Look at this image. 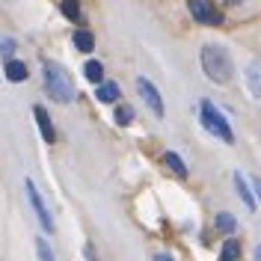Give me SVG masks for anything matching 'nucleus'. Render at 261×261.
<instances>
[{"instance_id": "obj_1", "label": "nucleus", "mask_w": 261, "mask_h": 261, "mask_svg": "<svg viewBox=\"0 0 261 261\" xmlns=\"http://www.w3.org/2000/svg\"><path fill=\"white\" fill-rule=\"evenodd\" d=\"M42 77H45V89H48V95L57 101V104H71L74 101V81H71V74L65 71L60 63H54V60H45L42 63Z\"/></svg>"}, {"instance_id": "obj_2", "label": "nucleus", "mask_w": 261, "mask_h": 261, "mask_svg": "<svg viewBox=\"0 0 261 261\" xmlns=\"http://www.w3.org/2000/svg\"><path fill=\"white\" fill-rule=\"evenodd\" d=\"M202 71L214 83H228L231 81V60L220 45H205L202 48Z\"/></svg>"}, {"instance_id": "obj_3", "label": "nucleus", "mask_w": 261, "mask_h": 261, "mask_svg": "<svg viewBox=\"0 0 261 261\" xmlns=\"http://www.w3.org/2000/svg\"><path fill=\"white\" fill-rule=\"evenodd\" d=\"M199 119H202V128L208 130V134H214L217 140H223V143H234L231 125H228L226 116L220 113L211 101H202V104H199Z\"/></svg>"}, {"instance_id": "obj_4", "label": "nucleus", "mask_w": 261, "mask_h": 261, "mask_svg": "<svg viewBox=\"0 0 261 261\" xmlns=\"http://www.w3.org/2000/svg\"><path fill=\"white\" fill-rule=\"evenodd\" d=\"M24 193H27V202H30V208H33V214H36V220H39V226L50 234V231H54V217H50L45 199L39 196V190H36L33 178H24Z\"/></svg>"}, {"instance_id": "obj_5", "label": "nucleus", "mask_w": 261, "mask_h": 261, "mask_svg": "<svg viewBox=\"0 0 261 261\" xmlns=\"http://www.w3.org/2000/svg\"><path fill=\"white\" fill-rule=\"evenodd\" d=\"M137 92H140V98H143V104H146L148 110L158 116V119H163V98L158 92V86L148 81V77H137Z\"/></svg>"}, {"instance_id": "obj_6", "label": "nucleus", "mask_w": 261, "mask_h": 261, "mask_svg": "<svg viewBox=\"0 0 261 261\" xmlns=\"http://www.w3.org/2000/svg\"><path fill=\"white\" fill-rule=\"evenodd\" d=\"M187 6H190V15H193L199 24H211V27L223 24V15H220V9L214 6L211 0H190Z\"/></svg>"}, {"instance_id": "obj_7", "label": "nucleus", "mask_w": 261, "mask_h": 261, "mask_svg": "<svg viewBox=\"0 0 261 261\" xmlns=\"http://www.w3.org/2000/svg\"><path fill=\"white\" fill-rule=\"evenodd\" d=\"M33 116H36V122H39L42 140H45V143H54V140H57V134H54V122H50L48 110H45L42 104H36V107H33Z\"/></svg>"}, {"instance_id": "obj_8", "label": "nucleus", "mask_w": 261, "mask_h": 261, "mask_svg": "<svg viewBox=\"0 0 261 261\" xmlns=\"http://www.w3.org/2000/svg\"><path fill=\"white\" fill-rule=\"evenodd\" d=\"M244 81H246V89H249V95H252V98H261V60H255V63L246 65Z\"/></svg>"}, {"instance_id": "obj_9", "label": "nucleus", "mask_w": 261, "mask_h": 261, "mask_svg": "<svg viewBox=\"0 0 261 261\" xmlns=\"http://www.w3.org/2000/svg\"><path fill=\"white\" fill-rule=\"evenodd\" d=\"M234 190H238V196L244 199L246 211H255V208H258V202H255V196H252V190H249V181L244 178V172H234Z\"/></svg>"}, {"instance_id": "obj_10", "label": "nucleus", "mask_w": 261, "mask_h": 261, "mask_svg": "<svg viewBox=\"0 0 261 261\" xmlns=\"http://www.w3.org/2000/svg\"><path fill=\"white\" fill-rule=\"evenodd\" d=\"M27 63H21V60H6V81L9 83H21L27 81Z\"/></svg>"}, {"instance_id": "obj_11", "label": "nucleus", "mask_w": 261, "mask_h": 261, "mask_svg": "<svg viewBox=\"0 0 261 261\" xmlns=\"http://www.w3.org/2000/svg\"><path fill=\"white\" fill-rule=\"evenodd\" d=\"M95 98L101 101V104H113L116 98H119V83H98Z\"/></svg>"}, {"instance_id": "obj_12", "label": "nucleus", "mask_w": 261, "mask_h": 261, "mask_svg": "<svg viewBox=\"0 0 261 261\" xmlns=\"http://www.w3.org/2000/svg\"><path fill=\"white\" fill-rule=\"evenodd\" d=\"M71 39H74V48L83 50V54H89V50L95 48V36H92L89 30H77Z\"/></svg>"}, {"instance_id": "obj_13", "label": "nucleus", "mask_w": 261, "mask_h": 261, "mask_svg": "<svg viewBox=\"0 0 261 261\" xmlns=\"http://www.w3.org/2000/svg\"><path fill=\"white\" fill-rule=\"evenodd\" d=\"M163 163H166V166H169L178 178H187V166H184V161H181L175 151H166V154H163Z\"/></svg>"}, {"instance_id": "obj_14", "label": "nucleus", "mask_w": 261, "mask_h": 261, "mask_svg": "<svg viewBox=\"0 0 261 261\" xmlns=\"http://www.w3.org/2000/svg\"><path fill=\"white\" fill-rule=\"evenodd\" d=\"M83 71H86V77L92 83H104V65L98 63V60H89V63L83 65Z\"/></svg>"}, {"instance_id": "obj_15", "label": "nucleus", "mask_w": 261, "mask_h": 261, "mask_svg": "<svg viewBox=\"0 0 261 261\" xmlns=\"http://www.w3.org/2000/svg\"><path fill=\"white\" fill-rule=\"evenodd\" d=\"M238 255H241V244L234 238H228L226 244H223V249H220V261H234Z\"/></svg>"}, {"instance_id": "obj_16", "label": "nucleus", "mask_w": 261, "mask_h": 261, "mask_svg": "<svg viewBox=\"0 0 261 261\" xmlns=\"http://www.w3.org/2000/svg\"><path fill=\"white\" fill-rule=\"evenodd\" d=\"M214 226L220 228V231H223V234H231V231H234V228H238V223H234V217H231V214H217V220H214Z\"/></svg>"}, {"instance_id": "obj_17", "label": "nucleus", "mask_w": 261, "mask_h": 261, "mask_svg": "<svg viewBox=\"0 0 261 261\" xmlns=\"http://www.w3.org/2000/svg\"><path fill=\"white\" fill-rule=\"evenodd\" d=\"M60 9H63V15L68 18V21H81V6H77V0H63V6H60Z\"/></svg>"}, {"instance_id": "obj_18", "label": "nucleus", "mask_w": 261, "mask_h": 261, "mask_svg": "<svg viewBox=\"0 0 261 261\" xmlns=\"http://www.w3.org/2000/svg\"><path fill=\"white\" fill-rule=\"evenodd\" d=\"M113 119H116V125H122V128H125V125H130V122H134V110H130L128 104H119Z\"/></svg>"}, {"instance_id": "obj_19", "label": "nucleus", "mask_w": 261, "mask_h": 261, "mask_svg": "<svg viewBox=\"0 0 261 261\" xmlns=\"http://www.w3.org/2000/svg\"><path fill=\"white\" fill-rule=\"evenodd\" d=\"M36 255H39V261H57V258H54V249L48 246L45 238H39V241H36Z\"/></svg>"}, {"instance_id": "obj_20", "label": "nucleus", "mask_w": 261, "mask_h": 261, "mask_svg": "<svg viewBox=\"0 0 261 261\" xmlns=\"http://www.w3.org/2000/svg\"><path fill=\"white\" fill-rule=\"evenodd\" d=\"M12 50H15V39H3V42H0V54H3V57H9Z\"/></svg>"}, {"instance_id": "obj_21", "label": "nucleus", "mask_w": 261, "mask_h": 261, "mask_svg": "<svg viewBox=\"0 0 261 261\" xmlns=\"http://www.w3.org/2000/svg\"><path fill=\"white\" fill-rule=\"evenodd\" d=\"M252 190L258 193V199H261V178H252Z\"/></svg>"}, {"instance_id": "obj_22", "label": "nucleus", "mask_w": 261, "mask_h": 261, "mask_svg": "<svg viewBox=\"0 0 261 261\" xmlns=\"http://www.w3.org/2000/svg\"><path fill=\"white\" fill-rule=\"evenodd\" d=\"M154 261H175L172 255H166V252H161V255H154Z\"/></svg>"}, {"instance_id": "obj_23", "label": "nucleus", "mask_w": 261, "mask_h": 261, "mask_svg": "<svg viewBox=\"0 0 261 261\" xmlns=\"http://www.w3.org/2000/svg\"><path fill=\"white\" fill-rule=\"evenodd\" d=\"M255 261H261V246H255Z\"/></svg>"}, {"instance_id": "obj_24", "label": "nucleus", "mask_w": 261, "mask_h": 261, "mask_svg": "<svg viewBox=\"0 0 261 261\" xmlns=\"http://www.w3.org/2000/svg\"><path fill=\"white\" fill-rule=\"evenodd\" d=\"M226 3H231V6H234V3H241V0H226Z\"/></svg>"}]
</instances>
